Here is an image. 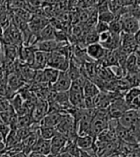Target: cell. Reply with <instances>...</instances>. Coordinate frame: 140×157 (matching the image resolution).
I'll return each mask as SVG.
<instances>
[{"mask_svg":"<svg viewBox=\"0 0 140 157\" xmlns=\"http://www.w3.org/2000/svg\"><path fill=\"white\" fill-rule=\"evenodd\" d=\"M48 103H46L45 101H41L37 103L32 112H31V115H32L35 123H40L42 118L48 113Z\"/></svg>","mask_w":140,"mask_h":157,"instance_id":"9c48e42d","label":"cell"},{"mask_svg":"<svg viewBox=\"0 0 140 157\" xmlns=\"http://www.w3.org/2000/svg\"><path fill=\"white\" fill-rule=\"evenodd\" d=\"M95 139L90 135H77L75 139V144L80 151H87L93 147Z\"/></svg>","mask_w":140,"mask_h":157,"instance_id":"8fae6325","label":"cell"},{"mask_svg":"<svg viewBox=\"0 0 140 157\" xmlns=\"http://www.w3.org/2000/svg\"><path fill=\"white\" fill-rule=\"evenodd\" d=\"M120 21L122 25V33L134 35L140 29L139 19L130 17L129 14H125L122 17H120Z\"/></svg>","mask_w":140,"mask_h":157,"instance_id":"7a4b0ae2","label":"cell"},{"mask_svg":"<svg viewBox=\"0 0 140 157\" xmlns=\"http://www.w3.org/2000/svg\"><path fill=\"white\" fill-rule=\"evenodd\" d=\"M50 53H45L41 51H36L34 61L32 67L34 70H43L44 68L47 67V62L49 59Z\"/></svg>","mask_w":140,"mask_h":157,"instance_id":"ba28073f","label":"cell"},{"mask_svg":"<svg viewBox=\"0 0 140 157\" xmlns=\"http://www.w3.org/2000/svg\"><path fill=\"white\" fill-rule=\"evenodd\" d=\"M32 152H37L45 156L50 155V140H46L38 136L32 148Z\"/></svg>","mask_w":140,"mask_h":157,"instance_id":"30bf717a","label":"cell"},{"mask_svg":"<svg viewBox=\"0 0 140 157\" xmlns=\"http://www.w3.org/2000/svg\"><path fill=\"white\" fill-rule=\"evenodd\" d=\"M94 30L96 31V33L98 35L101 33L107 32V31H108V24H107L105 22H102V21H97L96 25L94 26Z\"/></svg>","mask_w":140,"mask_h":157,"instance_id":"484cf974","label":"cell"},{"mask_svg":"<svg viewBox=\"0 0 140 157\" xmlns=\"http://www.w3.org/2000/svg\"><path fill=\"white\" fill-rule=\"evenodd\" d=\"M44 1H48V0H44Z\"/></svg>","mask_w":140,"mask_h":157,"instance_id":"d590c367","label":"cell"},{"mask_svg":"<svg viewBox=\"0 0 140 157\" xmlns=\"http://www.w3.org/2000/svg\"><path fill=\"white\" fill-rule=\"evenodd\" d=\"M101 92L97 85L88 78H85L83 85V96L84 98H94Z\"/></svg>","mask_w":140,"mask_h":157,"instance_id":"5bb4252c","label":"cell"},{"mask_svg":"<svg viewBox=\"0 0 140 157\" xmlns=\"http://www.w3.org/2000/svg\"><path fill=\"white\" fill-rule=\"evenodd\" d=\"M0 142H4V138H3V136L1 135V133H0Z\"/></svg>","mask_w":140,"mask_h":157,"instance_id":"d6a6232c","label":"cell"},{"mask_svg":"<svg viewBox=\"0 0 140 157\" xmlns=\"http://www.w3.org/2000/svg\"><path fill=\"white\" fill-rule=\"evenodd\" d=\"M25 82L15 73H12L8 76V82H7V87L9 88L12 92L17 93L19 91L20 88H22L25 85Z\"/></svg>","mask_w":140,"mask_h":157,"instance_id":"4fadbf2b","label":"cell"},{"mask_svg":"<svg viewBox=\"0 0 140 157\" xmlns=\"http://www.w3.org/2000/svg\"><path fill=\"white\" fill-rule=\"evenodd\" d=\"M69 66V58L61 55L58 52L50 53L49 59L47 62V67H51L58 70L60 72L66 71Z\"/></svg>","mask_w":140,"mask_h":157,"instance_id":"6da1fadb","label":"cell"},{"mask_svg":"<svg viewBox=\"0 0 140 157\" xmlns=\"http://www.w3.org/2000/svg\"><path fill=\"white\" fill-rule=\"evenodd\" d=\"M34 119L32 115L30 114H26V115H23V116H19L18 119V125L17 128H30L32 127L34 124Z\"/></svg>","mask_w":140,"mask_h":157,"instance_id":"ac0fdd59","label":"cell"},{"mask_svg":"<svg viewBox=\"0 0 140 157\" xmlns=\"http://www.w3.org/2000/svg\"><path fill=\"white\" fill-rule=\"evenodd\" d=\"M108 157H122L121 155H119V154H117V153H115V154H111V155H110Z\"/></svg>","mask_w":140,"mask_h":157,"instance_id":"1f68e13d","label":"cell"},{"mask_svg":"<svg viewBox=\"0 0 140 157\" xmlns=\"http://www.w3.org/2000/svg\"><path fill=\"white\" fill-rule=\"evenodd\" d=\"M114 19H115V15L111 11H107L104 13H98L97 15V21H102V22L107 23V24H110Z\"/></svg>","mask_w":140,"mask_h":157,"instance_id":"603a6c76","label":"cell"},{"mask_svg":"<svg viewBox=\"0 0 140 157\" xmlns=\"http://www.w3.org/2000/svg\"><path fill=\"white\" fill-rule=\"evenodd\" d=\"M0 157H10V156H9V155H8L7 153H3V154H2L1 156H0Z\"/></svg>","mask_w":140,"mask_h":157,"instance_id":"836d02e7","label":"cell"},{"mask_svg":"<svg viewBox=\"0 0 140 157\" xmlns=\"http://www.w3.org/2000/svg\"><path fill=\"white\" fill-rule=\"evenodd\" d=\"M3 33H4V29L0 26V42H1L2 38H3Z\"/></svg>","mask_w":140,"mask_h":157,"instance_id":"4dcf8cb0","label":"cell"},{"mask_svg":"<svg viewBox=\"0 0 140 157\" xmlns=\"http://www.w3.org/2000/svg\"><path fill=\"white\" fill-rule=\"evenodd\" d=\"M72 81L70 80L66 71L60 72L59 77L57 78L56 82L53 85H51L52 91L54 92H67L70 88Z\"/></svg>","mask_w":140,"mask_h":157,"instance_id":"5b68a950","label":"cell"},{"mask_svg":"<svg viewBox=\"0 0 140 157\" xmlns=\"http://www.w3.org/2000/svg\"><path fill=\"white\" fill-rule=\"evenodd\" d=\"M6 151V146L4 142H0V153H5Z\"/></svg>","mask_w":140,"mask_h":157,"instance_id":"f1b7e54d","label":"cell"},{"mask_svg":"<svg viewBox=\"0 0 140 157\" xmlns=\"http://www.w3.org/2000/svg\"><path fill=\"white\" fill-rule=\"evenodd\" d=\"M11 107L12 106H11V104H10V101L8 100L6 97L0 96V113L9 110Z\"/></svg>","mask_w":140,"mask_h":157,"instance_id":"d4e9b609","label":"cell"},{"mask_svg":"<svg viewBox=\"0 0 140 157\" xmlns=\"http://www.w3.org/2000/svg\"><path fill=\"white\" fill-rule=\"evenodd\" d=\"M10 157H28L27 154H25L24 152H19V153H17V154H14Z\"/></svg>","mask_w":140,"mask_h":157,"instance_id":"f546056e","label":"cell"},{"mask_svg":"<svg viewBox=\"0 0 140 157\" xmlns=\"http://www.w3.org/2000/svg\"><path fill=\"white\" fill-rule=\"evenodd\" d=\"M2 122V119H1V116H0V123H1Z\"/></svg>","mask_w":140,"mask_h":157,"instance_id":"e575fe53","label":"cell"},{"mask_svg":"<svg viewBox=\"0 0 140 157\" xmlns=\"http://www.w3.org/2000/svg\"><path fill=\"white\" fill-rule=\"evenodd\" d=\"M108 31L111 34H115V35H120L122 33V25H121L120 18H115L113 21H111L108 24Z\"/></svg>","mask_w":140,"mask_h":157,"instance_id":"7402d4cb","label":"cell"},{"mask_svg":"<svg viewBox=\"0 0 140 157\" xmlns=\"http://www.w3.org/2000/svg\"><path fill=\"white\" fill-rule=\"evenodd\" d=\"M106 52H107V50L98 42L89 44L87 46V48H85V53H87L88 57L92 61L93 60H96V61L101 60L105 57Z\"/></svg>","mask_w":140,"mask_h":157,"instance_id":"8992f818","label":"cell"},{"mask_svg":"<svg viewBox=\"0 0 140 157\" xmlns=\"http://www.w3.org/2000/svg\"><path fill=\"white\" fill-rule=\"evenodd\" d=\"M126 80L127 83L130 87H139V73H134V74H126L124 77Z\"/></svg>","mask_w":140,"mask_h":157,"instance_id":"44dd1931","label":"cell"},{"mask_svg":"<svg viewBox=\"0 0 140 157\" xmlns=\"http://www.w3.org/2000/svg\"><path fill=\"white\" fill-rule=\"evenodd\" d=\"M67 137L57 132V134L50 140V155H59L67 143Z\"/></svg>","mask_w":140,"mask_h":157,"instance_id":"277c9868","label":"cell"},{"mask_svg":"<svg viewBox=\"0 0 140 157\" xmlns=\"http://www.w3.org/2000/svg\"><path fill=\"white\" fill-rule=\"evenodd\" d=\"M140 96V89L139 87H130L129 88L125 93H124L123 99L126 101L127 105L131 103V101H134L135 98Z\"/></svg>","mask_w":140,"mask_h":157,"instance_id":"d6986e66","label":"cell"},{"mask_svg":"<svg viewBox=\"0 0 140 157\" xmlns=\"http://www.w3.org/2000/svg\"><path fill=\"white\" fill-rule=\"evenodd\" d=\"M55 32L56 29L52 24H47L38 34V36L36 37L33 44L41 41H46V40H55Z\"/></svg>","mask_w":140,"mask_h":157,"instance_id":"7c38bea8","label":"cell"},{"mask_svg":"<svg viewBox=\"0 0 140 157\" xmlns=\"http://www.w3.org/2000/svg\"><path fill=\"white\" fill-rule=\"evenodd\" d=\"M98 36L99 35L96 33V31L94 30V28H91L90 31L87 33V36H85L84 41L88 45L92 44V43H97L98 42Z\"/></svg>","mask_w":140,"mask_h":157,"instance_id":"cb8c5ba5","label":"cell"},{"mask_svg":"<svg viewBox=\"0 0 140 157\" xmlns=\"http://www.w3.org/2000/svg\"><path fill=\"white\" fill-rule=\"evenodd\" d=\"M10 130H11V128H10L9 125L6 124H5V123H3V122L0 123V133H1V135L3 136L4 141H5V139H6L7 135L9 134Z\"/></svg>","mask_w":140,"mask_h":157,"instance_id":"4316f807","label":"cell"},{"mask_svg":"<svg viewBox=\"0 0 140 157\" xmlns=\"http://www.w3.org/2000/svg\"><path fill=\"white\" fill-rule=\"evenodd\" d=\"M38 134L43 139L51 140L57 134L56 128H48V127H38Z\"/></svg>","mask_w":140,"mask_h":157,"instance_id":"ffe728a7","label":"cell"},{"mask_svg":"<svg viewBox=\"0 0 140 157\" xmlns=\"http://www.w3.org/2000/svg\"><path fill=\"white\" fill-rule=\"evenodd\" d=\"M118 122L123 128L129 129L134 125L139 124V111L129 109L118 118Z\"/></svg>","mask_w":140,"mask_h":157,"instance_id":"3957f363","label":"cell"},{"mask_svg":"<svg viewBox=\"0 0 140 157\" xmlns=\"http://www.w3.org/2000/svg\"><path fill=\"white\" fill-rule=\"evenodd\" d=\"M2 49L3 50V56L4 59L10 60L14 62L18 59V47L12 45V44H2Z\"/></svg>","mask_w":140,"mask_h":157,"instance_id":"9a60e30c","label":"cell"},{"mask_svg":"<svg viewBox=\"0 0 140 157\" xmlns=\"http://www.w3.org/2000/svg\"><path fill=\"white\" fill-rule=\"evenodd\" d=\"M42 72H43V77H44L45 83L49 84L50 86L56 82L57 78L59 77V74H60V71H58V70L54 69V68H51V67L44 68L42 70Z\"/></svg>","mask_w":140,"mask_h":157,"instance_id":"e0dca14e","label":"cell"},{"mask_svg":"<svg viewBox=\"0 0 140 157\" xmlns=\"http://www.w3.org/2000/svg\"><path fill=\"white\" fill-rule=\"evenodd\" d=\"M139 50H136L134 53L130 54L127 57L125 62V70L126 74H134L139 73Z\"/></svg>","mask_w":140,"mask_h":157,"instance_id":"52a82bcc","label":"cell"},{"mask_svg":"<svg viewBox=\"0 0 140 157\" xmlns=\"http://www.w3.org/2000/svg\"><path fill=\"white\" fill-rule=\"evenodd\" d=\"M32 45L36 47L37 51H41L45 53H53L57 50L58 42L56 40H46V41L37 42Z\"/></svg>","mask_w":140,"mask_h":157,"instance_id":"2e32d148","label":"cell"},{"mask_svg":"<svg viewBox=\"0 0 140 157\" xmlns=\"http://www.w3.org/2000/svg\"><path fill=\"white\" fill-rule=\"evenodd\" d=\"M28 157H48V156H45L40 153H37V152H31L30 154H28Z\"/></svg>","mask_w":140,"mask_h":157,"instance_id":"83f0119b","label":"cell"}]
</instances>
